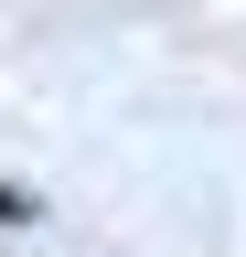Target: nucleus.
I'll return each mask as SVG.
<instances>
[{
	"label": "nucleus",
	"mask_w": 246,
	"mask_h": 257,
	"mask_svg": "<svg viewBox=\"0 0 246 257\" xmlns=\"http://www.w3.org/2000/svg\"><path fill=\"white\" fill-rule=\"evenodd\" d=\"M11 225H33V193H22V182H0V236H11Z\"/></svg>",
	"instance_id": "nucleus-1"
}]
</instances>
